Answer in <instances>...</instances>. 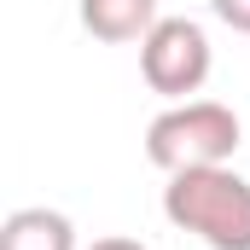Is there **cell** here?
<instances>
[{
  "label": "cell",
  "instance_id": "6da1fadb",
  "mask_svg": "<svg viewBox=\"0 0 250 250\" xmlns=\"http://www.w3.org/2000/svg\"><path fill=\"white\" fill-rule=\"evenodd\" d=\"M163 215L204 239L209 250H250V181L227 163L215 169H181L163 187Z\"/></svg>",
  "mask_w": 250,
  "mask_h": 250
},
{
  "label": "cell",
  "instance_id": "7a4b0ae2",
  "mask_svg": "<svg viewBox=\"0 0 250 250\" xmlns=\"http://www.w3.org/2000/svg\"><path fill=\"white\" fill-rule=\"evenodd\" d=\"M239 151V117L221 99H181L169 111H157L146 128V157L163 175L181 169H215Z\"/></svg>",
  "mask_w": 250,
  "mask_h": 250
},
{
  "label": "cell",
  "instance_id": "3957f363",
  "mask_svg": "<svg viewBox=\"0 0 250 250\" xmlns=\"http://www.w3.org/2000/svg\"><path fill=\"white\" fill-rule=\"evenodd\" d=\"M209 64H215L209 35L192 18H157V29L140 41V76H146V87L163 93V99H175V105L209 82Z\"/></svg>",
  "mask_w": 250,
  "mask_h": 250
},
{
  "label": "cell",
  "instance_id": "277c9868",
  "mask_svg": "<svg viewBox=\"0 0 250 250\" xmlns=\"http://www.w3.org/2000/svg\"><path fill=\"white\" fill-rule=\"evenodd\" d=\"M0 250H76V227L59 209L29 204V209H12L0 221Z\"/></svg>",
  "mask_w": 250,
  "mask_h": 250
},
{
  "label": "cell",
  "instance_id": "5b68a950",
  "mask_svg": "<svg viewBox=\"0 0 250 250\" xmlns=\"http://www.w3.org/2000/svg\"><path fill=\"white\" fill-rule=\"evenodd\" d=\"M82 29L93 41H146L157 29V0H82Z\"/></svg>",
  "mask_w": 250,
  "mask_h": 250
},
{
  "label": "cell",
  "instance_id": "8992f818",
  "mask_svg": "<svg viewBox=\"0 0 250 250\" xmlns=\"http://www.w3.org/2000/svg\"><path fill=\"white\" fill-rule=\"evenodd\" d=\"M209 6H215V18H221L227 29L250 35V0H209Z\"/></svg>",
  "mask_w": 250,
  "mask_h": 250
},
{
  "label": "cell",
  "instance_id": "52a82bcc",
  "mask_svg": "<svg viewBox=\"0 0 250 250\" xmlns=\"http://www.w3.org/2000/svg\"><path fill=\"white\" fill-rule=\"evenodd\" d=\"M87 250H146L140 239H123V233H111V239H93Z\"/></svg>",
  "mask_w": 250,
  "mask_h": 250
}]
</instances>
